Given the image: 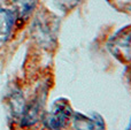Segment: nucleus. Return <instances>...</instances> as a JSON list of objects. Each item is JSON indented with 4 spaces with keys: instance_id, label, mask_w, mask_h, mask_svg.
I'll return each instance as SVG.
<instances>
[{
    "instance_id": "obj_1",
    "label": "nucleus",
    "mask_w": 131,
    "mask_h": 130,
    "mask_svg": "<svg viewBox=\"0 0 131 130\" xmlns=\"http://www.w3.org/2000/svg\"><path fill=\"white\" fill-rule=\"evenodd\" d=\"M71 108L66 100H57L45 119L46 126L52 130H60L69 122Z\"/></svg>"
},
{
    "instance_id": "obj_2",
    "label": "nucleus",
    "mask_w": 131,
    "mask_h": 130,
    "mask_svg": "<svg viewBox=\"0 0 131 130\" xmlns=\"http://www.w3.org/2000/svg\"><path fill=\"white\" fill-rule=\"evenodd\" d=\"M74 121L77 130H105L104 121L98 115L90 117L83 114H76Z\"/></svg>"
},
{
    "instance_id": "obj_3",
    "label": "nucleus",
    "mask_w": 131,
    "mask_h": 130,
    "mask_svg": "<svg viewBox=\"0 0 131 130\" xmlns=\"http://www.w3.org/2000/svg\"><path fill=\"white\" fill-rule=\"evenodd\" d=\"M38 0H13L15 10L21 17L28 16L35 9Z\"/></svg>"
},
{
    "instance_id": "obj_4",
    "label": "nucleus",
    "mask_w": 131,
    "mask_h": 130,
    "mask_svg": "<svg viewBox=\"0 0 131 130\" xmlns=\"http://www.w3.org/2000/svg\"><path fill=\"white\" fill-rule=\"evenodd\" d=\"M116 5H121L124 8H131V0H114Z\"/></svg>"
}]
</instances>
